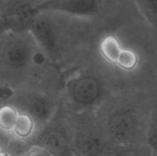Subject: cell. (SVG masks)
I'll use <instances>...</instances> for the list:
<instances>
[{"mask_svg": "<svg viewBox=\"0 0 157 156\" xmlns=\"http://www.w3.org/2000/svg\"><path fill=\"white\" fill-rule=\"evenodd\" d=\"M29 31L61 74L88 56L104 33L88 20L51 12L37 14Z\"/></svg>", "mask_w": 157, "mask_h": 156, "instance_id": "obj_1", "label": "cell"}, {"mask_svg": "<svg viewBox=\"0 0 157 156\" xmlns=\"http://www.w3.org/2000/svg\"><path fill=\"white\" fill-rule=\"evenodd\" d=\"M61 73L52 64L30 31H1L0 82L2 89L29 85L61 87Z\"/></svg>", "mask_w": 157, "mask_h": 156, "instance_id": "obj_2", "label": "cell"}, {"mask_svg": "<svg viewBox=\"0 0 157 156\" xmlns=\"http://www.w3.org/2000/svg\"><path fill=\"white\" fill-rule=\"evenodd\" d=\"M151 87L117 90L95 110L102 125L119 145L146 144Z\"/></svg>", "mask_w": 157, "mask_h": 156, "instance_id": "obj_3", "label": "cell"}, {"mask_svg": "<svg viewBox=\"0 0 157 156\" xmlns=\"http://www.w3.org/2000/svg\"><path fill=\"white\" fill-rule=\"evenodd\" d=\"M62 106L71 113L95 111L106 99L119 90L105 62L94 50L61 74Z\"/></svg>", "mask_w": 157, "mask_h": 156, "instance_id": "obj_4", "label": "cell"}, {"mask_svg": "<svg viewBox=\"0 0 157 156\" xmlns=\"http://www.w3.org/2000/svg\"><path fill=\"white\" fill-rule=\"evenodd\" d=\"M3 103L12 105L32 118L39 132L61 107V87L29 85L14 90L2 89L1 104Z\"/></svg>", "mask_w": 157, "mask_h": 156, "instance_id": "obj_5", "label": "cell"}, {"mask_svg": "<svg viewBox=\"0 0 157 156\" xmlns=\"http://www.w3.org/2000/svg\"><path fill=\"white\" fill-rule=\"evenodd\" d=\"M35 15L40 12H58L84 18L103 32L113 31L126 22L109 9L107 0H40L34 3Z\"/></svg>", "mask_w": 157, "mask_h": 156, "instance_id": "obj_6", "label": "cell"}, {"mask_svg": "<svg viewBox=\"0 0 157 156\" xmlns=\"http://www.w3.org/2000/svg\"><path fill=\"white\" fill-rule=\"evenodd\" d=\"M71 113L77 156H110L119 146L102 125L95 111Z\"/></svg>", "mask_w": 157, "mask_h": 156, "instance_id": "obj_7", "label": "cell"}, {"mask_svg": "<svg viewBox=\"0 0 157 156\" xmlns=\"http://www.w3.org/2000/svg\"><path fill=\"white\" fill-rule=\"evenodd\" d=\"M32 144L44 147L53 156H77L71 113L61 105L55 117L37 133Z\"/></svg>", "mask_w": 157, "mask_h": 156, "instance_id": "obj_8", "label": "cell"}, {"mask_svg": "<svg viewBox=\"0 0 157 156\" xmlns=\"http://www.w3.org/2000/svg\"><path fill=\"white\" fill-rule=\"evenodd\" d=\"M0 127L2 135L29 145L38 132L32 118L7 103L1 104Z\"/></svg>", "mask_w": 157, "mask_h": 156, "instance_id": "obj_9", "label": "cell"}, {"mask_svg": "<svg viewBox=\"0 0 157 156\" xmlns=\"http://www.w3.org/2000/svg\"><path fill=\"white\" fill-rule=\"evenodd\" d=\"M146 145L153 156H157V97L151 88V106L146 132Z\"/></svg>", "mask_w": 157, "mask_h": 156, "instance_id": "obj_10", "label": "cell"}, {"mask_svg": "<svg viewBox=\"0 0 157 156\" xmlns=\"http://www.w3.org/2000/svg\"><path fill=\"white\" fill-rule=\"evenodd\" d=\"M138 13L157 35V0H131Z\"/></svg>", "mask_w": 157, "mask_h": 156, "instance_id": "obj_11", "label": "cell"}, {"mask_svg": "<svg viewBox=\"0 0 157 156\" xmlns=\"http://www.w3.org/2000/svg\"><path fill=\"white\" fill-rule=\"evenodd\" d=\"M110 156H153L146 144L119 145Z\"/></svg>", "mask_w": 157, "mask_h": 156, "instance_id": "obj_12", "label": "cell"}, {"mask_svg": "<svg viewBox=\"0 0 157 156\" xmlns=\"http://www.w3.org/2000/svg\"><path fill=\"white\" fill-rule=\"evenodd\" d=\"M24 156H53L46 148L41 145L32 144L26 150Z\"/></svg>", "mask_w": 157, "mask_h": 156, "instance_id": "obj_13", "label": "cell"}, {"mask_svg": "<svg viewBox=\"0 0 157 156\" xmlns=\"http://www.w3.org/2000/svg\"><path fill=\"white\" fill-rule=\"evenodd\" d=\"M35 2H38V1H40V0H35Z\"/></svg>", "mask_w": 157, "mask_h": 156, "instance_id": "obj_14", "label": "cell"}]
</instances>
